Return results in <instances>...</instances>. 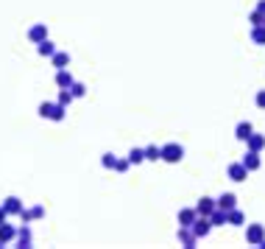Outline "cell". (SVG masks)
<instances>
[{
	"mask_svg": "<svg viewBox=\"0 0 265 249\" xmlns=\"http://www.w3.org/2000/svg\"><path fill=\"white\" fill-rule=\"evenodd\" d=\"M254 104H257V107H260V109H265V90H260V92H257Z\"/></svg>",
	"mask_w": 265,
	"mask_h": 249,
	"instance_id": "32",
	"label": "cell"
},
{
	"mask_svg": "<svg viewBox=\"0 0 265 249\" xmlns=\"http://www.w3.org/2000/svg\"><path fill=\"white\" fill-rule=\"evenodd\" d=\"M17 247L20 249H28L33 244V235H31V230H28V224H22V227H17Z\"/></svg>",
	"mask_w": 265,
	"mask_h": 249,
	"instance_id": "10",
	"label": "cell"
},
{
	"mask_svg": "<svg viewBox=\"0 0 265 249\" xmlns=\"http://www.w3.org/2000/svg\"><path fill=\"white\" fill-rule=\"evenodd\" d=\"M246 148H248V151H257V154H263V148H265V135H260V132H251V135H248V140H246Z\"/></svg>",
	"mask_w": 265,
	"mask_h": 249,
	"instance_id": "12",
	"label": "cell"
},
{
	"mask_svg": "<svg viewBox=\"0 0 265 249\" xmlns=\"http://www.w3.org/2000/svg\"><path fill=\"white\" fill-rule=\"evenodd\" d=\"M73 101H76V98H73V92H70V87H65V90H59V101H56V104H62V107H70Z\"/></svg>",
	"mask_w": 265,
	"mask_h": 249,
	"instance_id": "25",
	"label": "cell"
},
{
	"mask_svg": "<svg viewBox=\"0 0 265 249\" xmlns=\"http://www.w3.org/2000/svg\"><path fill=\"white\" fill-rule=\"evenodd\" d=\"M143 151H145V160H148V162H159V157H162V154H159V146H145Z\"/></svg>",
	"mask_w": 265,
	"mask_h": 249,
	"instance_id": "26",
	"label": "cell"
},
{
	"mask_svg": "<svg viewBox=\"0 0 265 249\" xmlns=\"http://www.w3.org/2000/svg\"><path fill=\"white\" fill-rule=\"evenodd\" d=\"M265 238V224H248L246 227V244L248 247H260Z\"/></svg>",
	"mask_w": 265,
	"mask_h": 249,
	"instance_id": "3",
	"label": "cell"
},
{
	"mask_svg": "<svg viewBox=\"0 0 265 249\" xmlns=\"http://www.w3.org/2000/svg\"><path fill=\"white\" fill-rule=\"evenodd\" d=\"M159 154H162V162H170V165H176V162H182L184 160V146L182 143H165V146L159 148Z\"/></svg>",
	"mask_w": 265,
	"mask_h": 249,
	"instance_id": "1",
	"label": "cell"
},
{
	"mask_svg": "<svg viewBox=\"0 0 265 249\" xmlns=\"http://www.w3.org/2000/svg\"><path fill=\"white\" fill-rule=\"evenodd\" d=\"M126 160H129L132 165H140V162H145V151H143V148H132Z\"/></svg>",
	"mask_w": 265,
	"mask_h": 249,
	"instance_id": "23",
	"label": "cell"
},
{
	"mask_svg": "<svg viewBox=\"0 0 265 249\" xmlns=\"http://www.w3.org/2000/svg\"><path fill=\"white\" fill-rule=\"evenodd\" d=\"M240 162L246 165V171H248V174H251V171H260V165H263V160H260V154H257V151H246Z\"/></svg>",
	"mask_w": 265,
	"mask_h": 249,
	"instance_id": "13",
	"label": "cell"
},
{
	"mask_svg": "<svg viewBox=\"0 0 265 249\" xmlns=\"http://www.w3.org/2000/svg\"><path fill=\"white\" fill-rule=\"evenodd\" d=\"M210 221H212V227H226V210L215 207V210L210 213Z\"/></svg>",
	"mask_w": 265,
	"mask_h": 249,
	"instance_id": "21",
	"label": "cell"
},
{
	"mask_svg": "<svg viewBox=\"0 0 265 249\" xmlns=\"http://www.w3.org/2000/svg\"><path fill=\"white\" fill-rule=\"evenodd\" d=\"M65 118H67V107L56 104V107H53V112H50V118H48V121H56V124H59V121H65Z\"/></svg>",
	"mask_w": 265,
	"mask_h": 249,
	"instance_id": "24",
	"label": "cell"
},
{
	"mask_svg": "<svg viewBox=\"0 0 265 249\" xmlns=\"http://www.w3.org/2000/svg\"><path fill=\"white\" fill-rule=\"evenodd\" d=\"M53 107H56V104H50V101H42V104H39V118H50V112H53Z\"/></svg>",
	"mask_w": 265,
	"mask_h": 249,
	"instance_id": "30",
	"label": "cell"
},
{
	"mask_svg": "<svg viewBox=\"0 0 265 249\" xmlns=\"http://www.w3.org/2000/svg\"><path fill=\"white\" fill-rule=\"evenodd\" d=\"M14 238H17V227L9 224V221H3V224H0V247L14 244Z\"/></svg>",
	"mask_w": 265,
	"mask_h": 249,
	"instance_id": "7",
	"label": "cell"
},
{
	"mask_svg": "<svg viewBox=\"0 0 265 249\" xmlns=\"http://www.w3.org/2000/svg\"><path fill=\"white\" fill-rule=\"evenodd\" d=\"M251 42L254 45H265V25H254L251 28Z\"/></svg>",
	"mask_w": 265,
	"mask_h": 249,
	"instance_id": "22",
	"label": "cell"
},
{
	"mask_svg": "<svg viewBox=\"0 0 265 249\" xmlns=\"http://www.w3.org/2000/svg\"><path fill=\"white\" fill-rule=\"evenodd\" d=\"M45 218V207L42 204H33V207H22L20 210V221L22 224H31V221H39Z\"/></svg>",
	"mask_w": 265,
	"mask_h": 249,
	"instance_id": "4",
	"label": "cell"
},
{
	"mask_svg": "<svg viewBox=\"0 0 265 249\" xmlns=\"http://www.w3.org/2000/svg\"><path fill=\"white\" fill-rule=\"evenodd\" d=\"M226 174H229V179L232 182H246L248 179V171H246L243 162H232V165L226 168Z\"/></svg>",
	"mask_w": 265,
	"mask_h": 249,
	"instance_id": "8",
	"label": "cell"
},
{
	"mask_svg": "<svg viewBox=\"0 0 265 249\" xmlns=\"http://www.w3.org/2000/svg\"><path fill=\"white\" fill-rule=\"evenodd\" d=\"M215 207H218V202H215L212 196H201L199 202H196V213L199 215H210Z\"/></svg>",
	"mask_w": 265,
	"mask_h": 249,
	"instance_id": "11",
	"label": "cell"
},
{
	"mask_svg": "<svg viewBox=\"0 0 265 249\" xmlns=\"http://www.w3.org/2000/svg\"><path fill=\"white\" fill-rule=\"evenodd\" d=\"M176 238H179V244H182V247H187V249H193L196 244H199V238L193 235V230H190V227H179Z\"/></svg>",
	"mask_w": 265,
	"mask_h": 249,
	"instance_id": "9",
	"label": "cell"
},
{
	"mask_svg": "<svg viewBox=\"0 0 265 249\" xmlns=\"http://www.w3.org/2000/svg\"><path fill=\"white\" fill-rule=\"evenodd\" d=\"M70 92H73V98H84V95H87V87H84L81 81H73V84H70Z\"/></svg>",
	"mask_w": 265,
	"mask_h": 249,
	"instance_id": "28",
	"label": "cell"
},
{
	"mask_svg": "<svg viewBox=\"0 0 265 249\" xmlns=\"http://www.w3.org/2000/svg\"><path fill=\"white\" fill-rule=\"evenodd\" d=\"M190 230H193V235L199 238V241H204V238L212 232V221L210 215H196V221L190 224Z\"/></svg>",
	"mask_w": 265,
	"mask_h": 249,
	"instance_id": "2",
	"label": "cell"
},
{
	"mask_svg": "<svg viewBox=\"0 0 265 249\" xmlns=\"http://www.w3.org/2000/svg\"><path fill=\"white\" fill-rule=\"evenodd\" d=\"M248 23H251V28H254V25H265V14H260L254 9V12L248 14Z\"/></svg>",
	"mask_w": 265,
	"mask_h": 249,
	"instance_id": "29",
	"label": "cell"
},
{
	"mask_svg": "<svg viewBox=\"0 0 265 249\" xmlns=\"http://www.w3.org/2000/svg\"><path fill=\"white\" fill-rule=\"evenodd\" d=\"M28 39H31L33 45H39L42 39H48V23H36L28 28Z\"/></svg>",
	"mask_w": 265,
	"mask_h": 249,
	"instance_id": "5",
	"label": "cell"
},
{
	"mask_svg": "<svg viewBox=\"0 0 265 249\" xmlns=\"http://www.w3.org/2000/svg\"><path fill=\"white\" fill-rule=\"evenodd\" d=\"M73 73H70V70H56V87H59V90H65V87H70V84H73Z\"/></svg>",
	"mask_w": 265,
	"mask_h": 249,
	"instance_id": "17",
	"label": "cell"
},
{
	"mask_svg": "<svg viewBox=\"0 0 265 249\" xmlns=\"http://www.w3.org/2000/svg\"><path fill=\"white\" fill-rule=\"evenodd\" d=\"M226 224H229V227H243L246 224V215L234 207V210H229V213H226Z\"/></svg>",
	"mask_w": 265,
	"mask_h": 249,
	"instance_id": "19",
	"label": "cell"
},
{
	"mask_svg": "<svg viewBox=\"0 0 265 249\" xmlns=\"http://www.w3.org/2000/svg\"><path fill=\"white\" fill-rule=\"evenodd\" d=\"M257 12H260V14H265V0H260V3H257Z\"/></svg>",
	"mask_w": 265,
	"mask_h": 249,
	"instance_id": "34",
	"label": "cell"
},
{
	"mask_svg": "<svg viewBox=\"0 0 265 249\" xmlns=\"http://www.w3.org/2000/svg\"><path fill=\"white\" fill-rule=\"evenodd\" d=\"M3 221H9V215H6V210H3V204H0V224Z\"/></svg>",
	"mask_w": 265,
	"mask_h": 249,
	"instance_id": "33",
	"label": "cell"
},
{
	"mask_svg": "<svg viewBox=\"0 0 265 249\" xmlns=\"http://www.w3.org/2000/svg\"><path fill=\"white\" fill-rule=\"evenodd\" d=\"M22 207H25V204H22L20 196H6V199H3V210H6V215H20Z\"/></svg>",
	"mask_w": 265,
	"mask_h": 249,
	"instance_id": "6",
	"label": "cell"
},
{
	"mask_svg": "<svg viewBox=\"0 0 265 249\" xmlns=\"http://www.w3.org/2000/svg\"><path fill=\"white\" fill-rule=\"evenodd\" d=\"M115 162H117V157H115L112 151H106V154H100V165H103V168L115 171Z\"/></svg>",
	"mask_w": 265,
	"mask_h": 249,
	"instance_id": "27",
	"label": "cell"
},
{
	"mask_svg": "<svg viewBox=\"0 0 265 249\" xmlns=\"http://www.w3.org/2000/svg\"><path fill=\"white\" fill-rule=\"evenodd\" d=\"M251 132H254V126H251V121H240V124L234 126V137H237L240 143H246Z\"/></svg>",
	"mask_w": 265,
	"mask_h": 249,
	"instance_id": "14",
	"label": "cell"
},
{
	"mask_svg": "<svg viewBox=\"0 0 265 249\" xmlns=\"http://www.w3.org/2000/svg\"><path fill=\"white\" fill-rule=\"evenodd\" d=\"M215 202H218V207H221V210H226V213H229V210H234V207H237V196H234V193H223V196H218Z\"/></svg>",
	"mask_w": 265,
	"mask_h": 249,
	"instance_id": "15",
	"label": "cell"
},
{
	"mask_svg": "<svg viewBox=\"0 0 265 249\" xmlns=\"http://www.w3.org/2000/svg\"><path fill=\"white\" fill-rule=\"evenodd\" d=\"M50 65H53L56 70H65L67 65H70V53H65V51H56L53 56H50Z\"/></svg>",
	"mask_w": 265,
	"mask_h": 249,
	"instance_id": "18",
	"label": "cell"
},
{
	"mask_svg": "<svg viewBox=\"0 0 265 249\" xmlns=\"http://www.w3.org/2000/svg\"><path fill=\"white\" fill-rule=\"evenodd\" d=\"M196 207H182L179 210V227H190L193 221H196Z\"/></svg>",
	"mask_w": 265,
	"mask_h": 249,
	"instance_id": "16",
	"label": "cell"
},
{
	"mask_svg": "<svg viewBox=\"0 0 265 249\" xmlns=\"http://www.w3.org/2000/svg\"><path fill=\"white\" fill-rule=\"evenodd\" d=\"M257 249H265V238H263V244H260V247H257Z\"/></svg>",
	"mask_w": 265,
	"mask_h": 249,
	"instance_id": "35",
	"label": "cell"
},
{
	"mask_svg": "<svg viewBox=\"0 0 265 249\" xmlns=\"http://www.w3.org/2000/svg\"><path fill=\"white\" fill-rule=\"evenodd\" d=\"M129 168H132V162H129V160H120V157H117V162H115V171H117V174H126Z\"/></svg>",
	"mask_w": 265,
	"mask_h": 249,
	"instance_id": "31",
	"label": "cell"
},
{
	"mask_svg": "<svg viewBox=\"0 0 265 249\" xmlns=\"http://www.w3.org/2000/svg\"><path fill=\"white\" fill-rule=\"evenodd\" d=\"M36 53H39V56H48V59L56 53V45L50 42V36H48V39H42V42L36 45Z\"/></svg>",
	"mask_w": 265,
	"mask_h": 249,
	"instance_id": "20",
	"label": "cell"
}]
</instances>
